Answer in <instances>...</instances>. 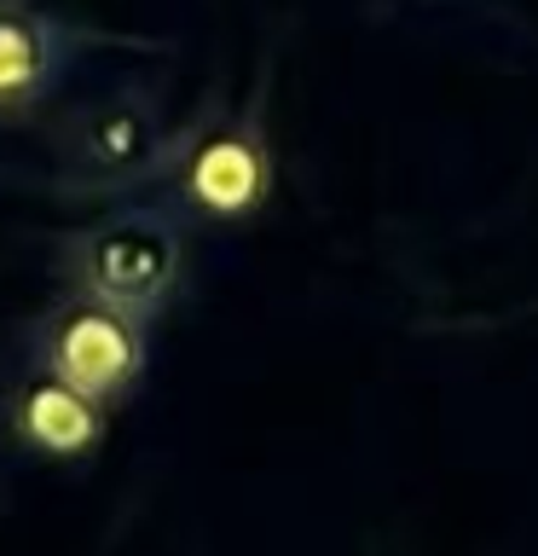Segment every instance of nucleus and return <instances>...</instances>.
<instances>
[{
	"instance_id": "1",
	"label": "nucleus",
	"mask_w": 538,
	"mask_h": 556,
	"mask_svg": "<svg viewBox=\"0 0 538 556\" xmlns=\"http://www.w3.org/2000/svg\"><path fill=\"white\" fill-rule=\"evenodd\" d=\"M163 180H168V203L185 220H203V226L255 220L278 186L267 99L255 93L243 104H220V111L191 122L185 134H174Z\"/></svg>"
},
{
	"instance_id": "2",
	"label": "nucleus",
	"mask_w": 538,
	"mask_h": 556,
	"mask_svg": "<svg viewBox=\"0 0 538 556\" xmlns=\"http://www.w3.org/2000/svg\"><path fill=\"white\" fill-rule=\"evenodd\" d=\"M69 290L156 319L185 285V215L174 203H121L64 250Z\"/></svg>"
},
{
	"instance_id": "3",
	"label": "nucleus",
	"mask_w": 538,
	"mask_h": 556,
	"mask_svg": "<svg viewBox=\"0 0 538 556\" xmlns=\"http://www.w3.org/2000/svg\"><path fill=\"white\" fill-rule=\"evenodd\" d=\"M151 319H139L128 307H111L87 290H64L29 330L35 365L52 377H64L69 389L104 400H128L139 382H145L151 365Z\"/></svg>"
},
{
	"instance_id": "4",
	"label": "nucleus",
	"mask_w": 538,
	"mask_h": 556,
	"mask_svg": "<svg viewBox=\"0 0 538 556\" xmlns=\"http://www.w3.org/2000/svg\"><path fill=\"white\" fill-rule=\"evenodd\" d=\"M168 116L145 87H116L93 104H81L64 128V180L81 191H133L163 180L168 163Z\"/></svg>"
},
{
	"instance_id": "5",
	"label": "nucleus",
	"mask_w": 538,
	"mask_h": 556,
	"mask_svg": "<svg viewBox=\"0 0 538 556\" xmlns=\"http://www.w3.org/2000/svg\"><path fill=\"white\" fill-rule=\"evenodd\" d=\"M7 429L41 464H87L111 434V406L35 365L7 394Z\"/></svg>"
},
{
	"instance_id": "6",
	"label": "nucleus",
	"mask_w": 538,
	"mask_h": 556,
	"mask_svg": "<svg viewBox=\"0 0 538 556\" xmlns=\"http://www.w3.org/2000/svg\"><path fill=\"white\" fill-rule=\"evenodd\" d=\"M69 64V29L35 0H0V122H24Z\"/></svg>"
}]
</instances>
